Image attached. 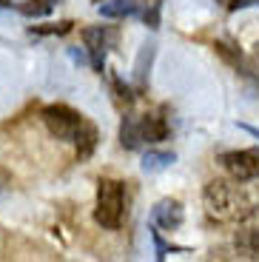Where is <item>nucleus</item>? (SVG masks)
<instances>
[{
    "instance_id": "nucleus-4",
    "label": "nucleus",
    "mask_w": 259,
    "mask_h": 262,
    "mask_svg": "<svg viewBox=\"0 0 259 262\" xmlns=\"http://www.w3.org/2000/svg\"><path fill=\"white\" fill-rule=\"evenodd\" d=\"M222 168L231 174L233 183H251L259 180V148H242V151H225L220 157Z\"/></svg>"
},
{
    "instance_id": "nucleus-11",
    "label": "nucleus",
    "mask_w": 259,
    "mask_h": 262,
    "mask_svg": "<svg viewBox=\"0 0 259 262\" xmlns=\"http://www.w3.org/2000/svg\"><path fill=\"white\" fill-rule=\"evenodd\" d=\"M171 163H174V154H168V151H148L143 160V171H162Z\"/></svg>"
},
{
    "instance_id": "nucleus-7",
    "label": "nucleus",
    "mask_w": 259,
    "mask_h": 262,
    "mask_svg": "<svg viewBox=\"0 0 259 262\" xmlns=\"http://www.w3.org/2000/svg\"><path fill=\"white\" fill-rule=\"evenodd\" d=\"M182 220H185V211H182V205L177 203V200H160V203L154 205V211H151V223H154V228L174 231V228L182 225Z\"/></svg>"
},
{
    "instance_id": "nucleus-8",
    "label": "nucleus",
    "mask_w": 259,
    "mask_h": 262,
    "mask_svg": "<svg viewBox=\"0 0 259 262\" xmlns=\"http://www.w3.org/2000/svg\"><path fill=\"white\" fill-rule=\"evenodd\" d=\"M100 14L103 17H134L140 12V0H100Z\"/></svg>"
},
{
    "instance_id": "nucleus-1",
    "label": "nucleus",
    "mask_w": 259,
    "mask_h": 262,
    "mask_svg": "<svg viewBox=\"0 0 259 262\" xmlns=\"http://www.w3.org/2000/svg\"><path fill=\"white\" fill-rule=\"evenodd\" d=\"M205 205L208 214L217 220H242L253 211L245 191L233 183H225V180H214L205 185Z\"/></svg>"
},
{
    "instance_id": "nucleus-2",
    "label": "nucleus",
    "mask_w": 259,
    "mask_h": 262,
    "mask_svg": "<svg viewBox=\"0 0 259 262\" xmlns=\"http://www.w3.org/2000/svg\"><path fill=\"white\" fill-rule=\"evenodd\" d=\"M123 214H125L123 183H117V180H100L97 183V208H94L97 225H103L105 231H117L123 225Z\"/></svg>"
},
{
    "instance_id": "nucleus-13",
    "label": "nucleus",
    "mask_w": 259,
    "mask_h": 262,
    "mask_svg": "<svg viewBox=\"0 0 259 262\" xmlns=\"http://www.w3.org/2000/svg\"><path fill=\"white\" fill-rule=\"evenodd\" d=\"M72 20H63V23H52V26H32L34 34H69L72 32Z\"/></svg>"
},
{
    "instance_id": "nucleus-9",
    "label": "nucleus",
    "mask_w": 259,
    "mask_h": 262,
    "mask_svg": "<svg viewBox=\"0 0 259 262\" xmlns=\"http://www.w3.org/2000/svg\"><path fill=\"white\" fill-rule=\"evenodd\" d=\"M72 143H74V148H77V160H89L91 151L97 148V128H94L89 120H83L77 137H74Z\"/></svg>"
},
{
    "instance_id": "nucleus-10",
    "label": "nucleus",
    "mask_w": 259,
    "mask_h": 262,
    "mask_svg": "<svg viewBox=\"0 0 259 262\" xmlns=\"http://www.w3.org/2000/svg\"><path fill=\"white\" fill-rule=\"evenodd\" d=\"M120 143L123 148L134 151L143 145V137H140V125H137V114H125L123 117V125H120Z\"/></svg>"
},
{
    "instance_id": "nucleus-3",
    "label": "nucleus",
    "mask_w": 259,
    "mask_h": 262,
    "mask_svg": "<svg viewBox=\"0 0 259 262\" xmlns=\"http://www.w3.org/2000/svg\"><path fill=\"white\" fill-rule=\"evenodd\" d=\"M40 117H43L46 128L52 131L57 140H66V143H72V140L77 137L80 125H83V120H85L83 114L69 108V105H46Z\"/></svg>"
},
{
    "instance_id": "nucleus-15",
    "label": "nucleus",
    "mask_w": 259,
    "mask_h": 262,
    "mask_svg": "<svg viewBox=\"0 0 259 262\" xmlns=\"http://www.w3.org/2000/svg\"><path fill=\"white\" fill-rule=\"evenodd\" d=\"M6 185H9V174H6L3 168H0V191L6 188Z\"/></svg>"
},
{
    "instance_id": "nucleus-12",
    "label": "nucleus",
    "mask_w": 259,
    "mask_h": 262,
    "mask_svg": "<svg viewBox=\"0 0 259 262\" xmlns=\"http://www.w3.org/2000/svg\"><path fill=\"white\" fill-rule=\"evenodd\" d=\"M20 12L26 14V17H40V14L52 12V3H49V0H29V3L20 6Z\"/></svg>"
},
{
    "instance_id": "nucleus-14",
    "label": "nucleus",
    "mask_w": 259,
    "mask_h": 262,
    "mask_svg": "<svg viewBox=\"0 0 259 262\" xmlns=\"http://www.w3.org/2000/svg\"><path fill=\"white\" fill-rule=\"evenodd\" d=\"M259 0H231V3H228V9H231V12H240V9H251V6H256Z\"/></svg>"
},
{
    "instance_id": "nucleus-5",
    "label": "nucleus",
    "mask_w": 259,
    "mask_h": 262,
    "mask_svg": "<svg viewBox=\"0 0 259 262\" xmlns=\"http://www.w3.org/2000/svg\"><path fill=\"white\" fill-rule=\"evenodd\" d=\"M83 40H85V49H89L91 66H94L97 72H103L105 54H109V49L114 46L117 32H111V29H105V26H89V29H83Z\"/></svg>"
},
{
    "instance_id": "nucleus-6",
    "label": "nucleus",
    "mask_w": 259,
    "mask_h": 262,
    "mask_svg": "<svg viewBox=\"0 0 259 262\" xmlns=\"http://www.w3.org/2000/svg\"><path fill=\"white\" fill-rule=\"evenodd\" d=\"M137 125H140V137L143 143H160V140L168 137V120H165V108H157V112L140 114L137 117Z\"/></svg>"
}]
</instances>
